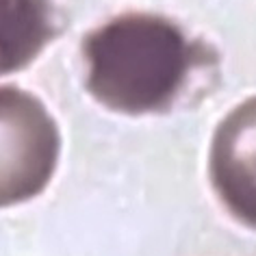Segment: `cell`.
I'll list each match as a JSON object with an SVG mask.
<instances>
[{
	"label": "cell",
	"instance_id": "6da1fadb",
	"mask_svg": "<svg viewBox=\"0 0 256 256\" xmlns=\"http://www.w3.org/2000/svg\"><path fill=\"white\" fill-rule=\"evenodd\" d=\"M82 59L87 92L100 104L144 115L168 111L206 52L170 18L130 11L87 33Z\"/></svg>",
	"mask_w": 256,
	"mask_h": 256
},
{
	"label": "cell",
	"instance_id": "7a4b0ae2",
	"mask_svg": "<svg viewBox=\"0 0 256 256\" xmlns=\"http://www.w3.org/2000/svg\"><path fill=\"white\" fill-rule=\"evenodd\" d=\"M59 152V128L46 104L16 85L0 87V208L40 196Z\"/></svg>",
	"mask_w": 256,
	"mask_h": 256
},
{
	"label": "cell",
	"instance_id": "3957f363",
	"mask_svg": "<svg viewBox=\"0 0 256 256\" xmlns=\"http://www.w3.org/2000/svg\"><path fill=\"white\" fill-rule=\"evenodd\" d=\"M52 37L50 0H0V76L28 68Z\"/></svg>",
	"mask_w": 256,
	"mask_h": 256
}]
</instances>
